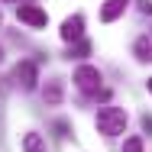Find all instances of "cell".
<instances>
[{"instance_id": "5", "label": "cell", "mask_w": 152, "mask_h": 152, "mask_svg": "<svg viewBox=\"0 0 152 152\" xmlns=\"http://www.w3.org/2000/svg\"><path fill=\"white\" fill-rule=\"evenodd\" d=\"M81 36H84V16L75 13V16H68L61 23V39L65 42H81Z\"/></svg>"}, {"instance_id": "10", "label": "cell", "mask_w": 152, "mask_h": 152, "mask_svg": "<svg viewBox=\"0 0 152 152\" xmlns=\"http://www.w3.org/2000/svg\"><path fill=\"white\" fill-rule=\"evenodd\" d=\"M123 152H142V139H139V136H129V139L123 142Z\"/></svg>"}, {"instance_id": "1", "label": "cell", "mask_w": 152, "mask_h": 152, "mask_svg": "<svg viewBox=\"0 0 152 152\" xmlns=\"http://www.w3.org/2000/svg\"><path fill=\"white\" fill-rule=\"evenodd\" d=\"M97 129L104 136H120L126 129V110H120V107H100L97 110Z\"/></svg>"}, {"instance_id": "2", "label": "cell", "mask_w": 152, "mask_h": 152, "mask_svg": "<svg viewBox=\"0 0 152 152\" xmlns=\"http://www.w3.org/2000/svg\"><path fill=\"white\" fill-rule=\"evenodd\" d=\"M100 81H104V78H100V71H97L94 65H81V68L75 71V84L84 94H97L100 91Z\"/></svg>"}, {"instance_id": "14", "label": "cell", "mask_w": 152, "mask_h": 152, "mask_svg": "<svg viewBox=\"0 0 152 152\" xmlns=\"http://www.w3.org/2000/svg\"><path fill=\"white\" fill-rule=\"evenodd\" d=\"M0 58H3V52H0Z\"/></svg>"}, {"instance_id": "6", "label": "cell", "mask_w": 152, "mask_h": 152, "mask_svg": "<svg viewBox=\"0 0 152 152\" xmlns=\"http://www.w3.org/2000/svg\"><path fill=\"white\" fill-rule=\"evenodd\" d=\"M129 3H133V0H107V3L100 7V20H104V23H113V20L120 16Z\"/></svg>"}, {"instance_id": "12", "label": "cell", "mask_w": 152, "mask_h": 152, "mask_svg": "<svg viewBox=\"0 0 152 152\" xmlns=\"http://www.w3.org/2000/svg\"><path fill=\"white\" fill-rule=\"evenodd\" d=\"M142 129H146V133H152V117H149V113L142 117Z\"/></svg>"}, {"instance_id": "8", "label": "cell", "mask_w": 152, "mask_h": 152, "mask_svg": "<svg viewBox=\"0 0 152 152\" xmlns=\"http://www.w3.org/2000/svg\"><path fill=\"white\" fill-rule=\"evenodd\" d=\"M133 49H136V58H139V61H152V42H149V39H136Z\"/></svg>"}, {"instance_id": "4", "label": "cell", "mask_w": 152, "mask_h": 152, "mask_svg": "<svg viewBox=\"0 0 152 152\" xmlns=\"http://www.w3.org/2000/svg\"><path fill=\"white\" fill-rule=\"evenodd\" d=\"M16 16H20V23H26L32 29H42V26L49 23V13L39 10V7H32V3H23V7L16 10Z\"/></svg>"}, {"instance_id": "9", "label": "cell", "mask_w": 152, "mask_h": 152, "mask_svg": "<svg viewBox=\"0 0 152 152\" xmlns=\"http://www.w3.org/2000/svg\"><path fill=\"white\" fill-rule=\"evenodd\" d=\"M45 100H49V104H58V100H61V84H58V81H49V88H45Z\"/></svg>"}, {"instance_id": "3", "label": "cell", "mask_w": 152, "mask_h": 152, "mask_svg": "<svg viewBox=\"0 0 152 152\" xmlns=\"http://www.w3.org/2000/svg\"><path fill=\"white\" fill-rule=\"evenodd\" d=\"M13 78H16V84H20L23 91H32L36 81H39V68H36V61H20V65L13 68Z\"/></svg>"}, {"instance_id": "7", "label": "cell", "mask_w": 152, "mask_h": 152, "mask_svg": "<svg viewBox=\"0 0 152 152\" xmlns=\"http://www.w3.org/2000/svg\"><path fill=\"white\" fill-rule=\"evenodd\" d=\"M23 149L26 152H45V142H42L39 133H26V136H23Z\"/></svg>"}, {"instance_id": "11", "label": "cell", "mask_w": 152, "mask_h": 152, "mask_svg": "<svg viewBox=\"0 0 152 152\" xmlns=\"http://www.w3.org/2000/svg\"><path fill=\"white\" fill-rule=\"evenodd\" d=\"M88 52H91V45H88V42H78V45L68 52V58H81V55H88Z\"/></svg>"}, {"instance_id": "13", "label": "cell", "mask_w": 152, "mask_h": 152, "mask_svg": "<svg viewBox=\"0 0 152 152\" xmlns=\"http://www.w3.org/2000/svg\"><path fill=\"white\" fill-rule=\"evenodd\" d=\"M146 84H149V91H152V78H149V81H146Z\"/></svg>"}]
</instances>
